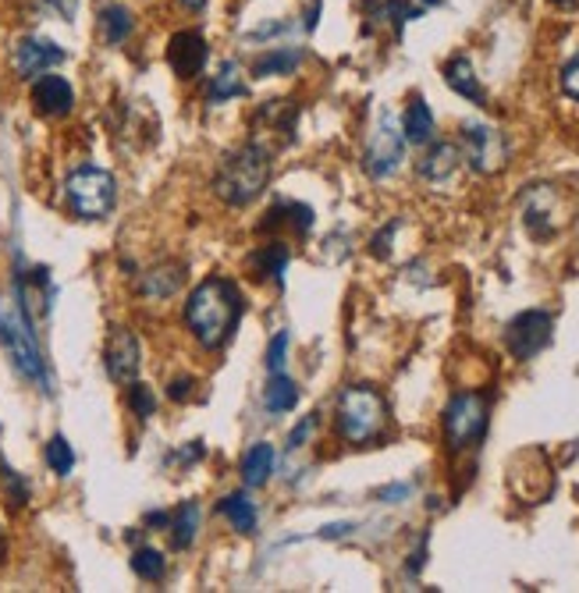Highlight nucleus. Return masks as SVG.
Wrapping results in <instances>:
<instances>
[{
  "instance_id": "1",
  "label": "nucleus",
  "mask_w": 579,
  "mask_h": 593,
  "mask_svg": "<svg viewBox=\"0 0 579 593\" xmlns=\"http://www.w3.org/2000/svg\"><path fill=\"white\" fill-rule=\"evenodd\" d=\"M242 313H246L242 288L232 278H224V273H210V278H203L189 292L181 321H186L189 334L207 353H221V348L235 338Z\"/></svg>"
},
{
  "instance_id": "2",
  "label": "nucleus",
  "mask_w": 579,
  "mask_h": 593,
  "mask_svg": "<svg viewBox=\"0 0 579 593\" xmlns=\"http://www.w3.org/2000/svg\"><path fill=\"white\" fill-rule=\"evenodd\" d=\"M270 175H274V157L264 143H242L232 154H224L218 171H213V195L224 203V206H253L270 186Z\"/></svg>"
},
{
  "instance_id": "3",
  "label": "nucleus",
  "mask_w": 579,
  "mask_h": 593,
  "mask_svg": "<svg viewBox=\"0 0 579 593\" xmlns=\"http://www.w3.org/2000/svg\"><path fill=\"white\" fill-rule=\"evenodd\" d=\"M334 427L348 445H370L388 427V402L370 384H348L334 405Z\"/></svg>"
},
{
  "instance_id": "4",
  "label": "nucleus",
  "mask_w": 579,
  "mask_h": 593,
  "mask_svg": "<svg viewBox=\"0 0 579 593\" xmlns=\"http://www.w3.org/2000/svg\"><path fill=\"white\" fill-rule=\"evenodd\" d=\"M0 345H4V353L11 356V367L19 370L29 384H36L43 394H51V373L36 342V324L19 302L0 310Z\"/></svg>"
},
{
  "instance_id": "5",
  "label": "nucleus",
  "mask_w": 579,
  "mask_h": 593,
  "mask_svg": "<svg viewBox=\"0 0 579 593\" xmlns=\"http://www.w3.org/2000/svg\"><path fill=\"white\" fill-rule=\"evenodd\" d=\"M65 195L75 217L82 221H103L118 206V181L103 167H75L65 181Z\"/></svg>"
},
{
  "instance_id": "6",
  "label": "nucleus",
  "mask_w": 579,
  "mask_h": 593,
  "mask_svg": "<svg viewBox=\"0 0 579 593\" xmlns=\"http://www.w3.org/2000/svg\"><path fill=\"white\" fill-rule=\"evenodd\" d=\"M487 423H491V402L483 399L477 391H463L445 405V416H441V427H445V445L459 455L477 448L483 434H487Z\"/></svg>"
},
{
  "instance_id": "7",
  "label": "nucleus",
  "mask_w": 579,
  "mask_h": 593,
  "mask_svg": "<svg viewBox=\"0 0 579 593\" xmlns=\"http://www.w3.org/2000/svg\"><path fill=\"white\" fill-rule=\"evenodd\" d=\"M402 154H405V135L399 128V121H394L391 111H380L377 125L370 132V146H367V160H363V167H367L370 178H388L399 171Z\"/></svg>"
},
{
  "instance_id": "8",
  "label": "nucleus",
  "mask_w": 579,
  "mask_h": 593,
  "mask_svg": "<svg viewBox=\"0 0 579 593\" xmlns=\"http://www.w3.org/2000/svg\"><path fill=\"white\" fill-rule=\"evenodd\" d=\"M463 160H469L477 175H498L509 160V139L494 125L469 121L463 128Z\"/></svg>"
},
{
  "instance_id": "9",
  "label": "nucleus",
  "mask_w": 579,
  "mask_h": 593,
  "mask_svg": "<svg viewBox=\"0 0 579 593\" xmlns=\"http://www.w3.org/2000/svg\"><path fill=\"white\" fill-rule=\"evenodd\" d=\"M552 334H555V316L547 310H526L520 313L515 321L505 327V348L512 353V359H533L537 353H544L552 345Z\"/></svg>"
},
{
  "instance_id": "10",
  "label": "nucleus",
  "mask_w": 579,
  "mask_h": 593,
  "mask_svg": "<svg viewBox=\"0 0 579 593\" xmlns=\"http://www.w3.org/2000/svg\"><path fill=\"white\" fill-rule=\"evenodd\" d=\"M65 51L57 47L54 40L47 36H22L19 43H14V51H11V68L19 79H40V75H47L51 68L57 65H65Z\"/></svg>"
},
{
  "instance_id": "11",
  "label": "nucleus",
  "mask_w": 579,
  "mask_h": 593,
  "mask_svg": "<svg viewBox=\"0 0 579 593\" xmlns=\"http://www.w3.org/2000/svg\"><path fill=\"white\" fill-rule=\"evenodd\" d=\"M103 367H107V377H111L114 384H132V380L140 377L143 348H140V338H135L129 327H114L111 334H107Z\"/></svg>"
},
{
  "instance_id": "12",
  "label": "nucleus",
  "mask_w": 579,
  "mask_h": 593,
  "mask_svg": "<svg viewBox=\"0 0 579 593\" xmlns=\"http://www.w3.org/2000/svg\"><path fill=\"white\" fill-rule=\"evenodd\" d=\"M210 60V47L203 33H196V29H181L171 40H167V65L178 75V79H196V75H203Z\"/></svg>"
},
{
  "instance_id": "13",
  "label": "nucleus",
  "mask_w": 579,
  "mask_h": 593,
  "mask_svg": "<svg viewBox=\"0 0 579 593\" xmlns=\"http://www.w3.org/2000/svg\"><path fill=\"white\" fill-rule=\"evenodd\" d=\"M33 108L43 118H68L75 108L71 82L65 79V75H54V71L40 75V79H33Z\"/></svg>"
},
{
  "instance_id": "14",
  "label": "nucleus",
  "mask_w": 579,
  "mask_h": 593,
  "mask_svg": "<svg viewBox=\"0 0 579 593\" xmlns=\"http://www.w3.org/2000/svg\"><path fill=\"white\" fill-rule=\"evenodd\" d=\"M189 278V267L181 260H167V264H157L149 267L143 278H140V295L149 299V302H164L181 292V284Z\"/></svg>"
},
{
  "instance_id": "15",
  "label": "nucleus",
  "mask_w": 579,
  "mask_h": 593,
  "mask_svg": "<svg viewBox=\"0 0 579 593\" xmlns=\"http://www.w3.org/2000/svg\"><path fill=\"white\" fill-rule=\"evenodd\" d=\"M555 214H558V195L552 186H537L526 192V203H523V217H526V227L530 235L537 238H552L555 235Z\"/></svg>"
},
{
  "instance_id": "16",
  "label": "nucleus",
  "mask_w": 579,
  "mask_h": 593,
  "mask_svg": "<svg viewBox=\"0 0 579 593\" xmlns=\"http://www.w3.org/2000/svg\"><path fill=\"white\" fill-rule=\"evenodd\" d=\"M459 164H463V149L455 143H431V149H426L423 160L416 164V171L423 181H431V186H445V181L459 175Z\"/></svg>"
},
{
  "instance_id": "17",
  "label": "nucleus",
  "mask_w": 579,
  "mask_h": 593,
  "mask_svg": "<svg viewBox=\"0 0 579 593\" xmlns=\"http://www.w3.org/2000/svg\"><path fill=\"white\" fill-rule=\"evenodd\" d=\"M246 270L253 281H270L281 288V278L288 270V246L285 242H264L246 256Z\"/></svg>"
},
{
  "instance_id": "18",
  "label": "nucleus",
  "mask_w": 579,
  "mask_h": 593,
  "mask_svg": "<svg viewBox=\"0 0 579 593\" xmlns=\"http://www.w3.org/2000/svg\"><path fill=\"white\" fill-rule=\"evenodd\" d=\"M97 29L107 47H121L135 33V11L129 4H121V0H107L97 11Z\"/></svg>"
},
{
  "instance_id": "19",
  "label": "nucleus",
  "mask_w": 579,
  "mask_h": 593,
  "mask_svg": "<svg viewBox=\"0 0 579 593\" xmlns=\"http://www.w3.org/2000/svg\"><path fill=\"white\" fill-rule=\"evenodd\" d=\"M302 60H307L302 47H270L253 60V75L256 79H274V75L281 79V75H296L302 68Z\"/></svg>"
},
{
  "instance_id": "20",
  "label": "nucleus",
  "mask_w": 579,
  "mask_h": 593,
  "mask_svg": "<svg viewBox=\"0 0 579 593\" xmlns=\"http://www.w3.org/2000/svg\"><path fill=\"white\" fill-rule=\"evenodd\" d=\"M246 93H249V86H246V79H242V68L235 65V60H224V65L218 68V75L207 82L210 108H218V103H227V100H238Z\"/></svg>"
},
{
  "instance_id": "21",
  "label": "nucleus",
  "mask_w": 579,
  "mask_h": 593,
  "mask_svg": "<svg viewBox=\"0 0 579 593\" xmlns=\"http://www.w3.org/2000/svg\"><path fill=\"white\" fill-rule=\"evenodd\" d=\"M218 512L224 515L227 526H232L235 534H242V537H253L256 534V523H260V515H256V505H253V497L246 491H235V494L221 497Z\"/></svg>"
},
{
  "instance_id": "22",
  "label": "nucleus",
  "mask_w": 579,
  "mask_h": 593,
  "mask_svg": "<svg viewBox=\"0 0 579 593\" xmlns=\"http://www.w3.org/2000/svg\"><path fill=\"white\" fill-rule=\"evenodd\" d=\"M402 135H405V143H413V146L434 143V114H431V108H426L423 97L409 100V108L402 114Z\"/></svg>"
},
{
  "instance_id": "23",
  "label": "nucleus",
  "mask_w": 579,
  "mask_h": 593,
  "mask_svg": "<svg viewBox=\"0 0 579 593\" xmlns=\"http://www.w3.org/2000/svg\"><path fill=\"white\" fill-rule=\"evenodd\" d=\"M167 529H171L175 551H189V547L196 544V537H200V505H196V501H181V505L171 512Z\"/></svg>"
},
{
  "instance_id": "24",
  "label": "nucleus",
  "mask_w": 579,
  "mask_h": 593,
  "mask_svg": "<svg viewBox=\"0 0 579 593\" xmlns=\"http://www.w3.org/2000/svg\"><path fill=\"white\" fill-rule=\"evenodd\" d=\"M299 405V384L285 370L270 373L267 388H264V409L270 416H281V413H292Z\"/></svg>"
},
{
  "instance_id": "25",
  "label": "nucleus",
  "mask_w": 579,
  "mask_h": 593,
  "mask_svg": "<svg viewBox=\"0 0 579 593\" xmlns=\"http://www.w3.org/2000/svg\"><path fill=\"white\" fill-rule=\"evenodd\" d=\"M445 82L459 97L474 100V103H480V108H483V86H480L477 68H474V60H469V57H452L448 60V65H445Z\"/></svg>"
},
{
  "instance_id": "26",
  "label": "nucleus",
  "mask_w": 579,
  "mask_h": 593,
  "mask_svg": "<svg viewBox=\"0 0 579 593\" xmlns=\"http://www.w3.org/2000/svg\"><path fill=\"white\" fill-rule=\"evenodd\" d=\"M274 462H278V455H274V445L260 440V445H253L246 455H242V483L246 486H264L274 473Z\"/></svg>"
},
{
  "instance_id": "27",
  "label": "nucleus",
  "mask_w": 579,
  "mask_h": 593,
  "mask_svg": "<svg viewBox=\"0 0 579 593\" xmlns=\"http://www.w3.org/2000/svg\"><path fill=\"white\" fill-rule=\"evenodd\" d=\"M296 118H299V103L296 100H267L264 108L256 111V125H267L274 132H285L288 139H292Z\"/></svg>"
},
{
  "instance_id": "28",
  "label": "nucleus",
  "mask_w": 579,
  "mask_h": 593,
  "mask_svg": "<svg viewBox=\"0 0 579 593\" xmlns=\"http://www.w3.org/2000/svg\"><path fill=\"white\" fill-rule=\"evenodd\" d=\"M132 572L140 575L143 583H160L167 575V558L157 547H140V551L132 555Z\"/></svg>"
},
{
  "instance_id": "29",
  "label": "nucleus",
  "mask_w": 579,
  "mask_h": 593,
  "mask_svg": "<svg viewBox=\"0 0 579 593\" xmlns=\"http://www.w3.org/2000/svg\"><path fill=\"white\" fill-rule=\"evenodd\" d=\"M43 459H47L51 473L71 477V469H75V448L68 445L65 434H54V437L47 440V448H43Z\"/></svg>"
},
{
  "instance_id": "30",
  "label": "nucleus",
  "mask_w": 579,
  "mask_h": 593,
  "mask_svg": "<svg viewBox=\"0 0 579 593\" xmlns=\"http://www.w3.org/2000/svg\"><path fill=\"white\" fill-rule=\"evenodd\" d=\"M0 483H4V494L11 501V508H25V501H29V483L14 473V469L0 459Z\"/></svg>"
},
{
  "instance_id": "31",
  "label": "nucleus",
  "mask_w": 579,
  "mask_h": 593,
  "mask_svg": "<svg viewBox=\"0 0 579 593\" xmlns=\"http://www.w3.org/2000/svg\"><path fill=\"white\" fill-rule=\"evenodd\" d=\"M129 409H132V416L149 419L157 413V394L149 391L146 384H140V380H132V384H129Z\"/></svg>"
},
{
  "instance_id": "32",
  "label": "nucleus",
  "mask_w": 579,
  "mask_h": 593,
  "mask_svg": "<svg viewBox=\"0 0 579 593\" xmlns=\"http://www.w3.org/2000/svg\"><path fill=\"white\" fill-rule=\"evenodd\" d=\"M285 356H288V331H278L267 345V373L285 370Z\"/></svg>"
},
{
  "instance_id": "33",
  "label": "nucleus",
  "mask_w": 579,
  "mask_h": 593,
  "mask_svg": "<svg viewBox=\"0 0 579 593\" xmlns=\"http://www.w3.org/2000/svg\"><path fill=\"white\" fill-rule=\"evenodd\" d=\"M561 89H566V97L579 100V51L569 57V65L561 68Z\"/></svg>"
},
{
  "instance_id": "34",
  "label": "nucleus",
  "mask_w": 579,
  "mask_h": 593,
  "mask_svg": "<svg viewBox=\"0 0 579 593\" xmlns=\"http://www.w3.org/2000/svg\"><path fill=\"white\" fill-rule=\"evenodd\" d=\"M192 388H196L192 377H175L171 384H167V399H171V402H189L192 399Z\"/></svg>"
},
{
  "instance_id": "35",
  "label": "nucleus",
  "mask_w": 579,
  "mask_h": 593,
  "mask_svg": "<svg viewBox=\"0 0 579 593\" xmlns=\"http://www.w3.org/2000/svg\"><path fill=\"white\" fill-rule=\"evenodd\" d=\"M313 427H316V416H307V419H302L299 423V427L292 430V434H288V448H302V445H307V440H310V434H313Z\"/></svg>"
},
{
  "instance_id": "36",
  "label": "nucleus",
  "mask_w": 579,
  "mask_h": 593,
  "mask_svg": "<svg viewBox=\"0 0 579 593\" xmlns=\"http://www.w3.org/2000/svg\"><path fill=\"white\" fill-rule=\"evenodd\" d=\"M43 8H47L51 14H57V19L71 22L75 19V8H79V0H40Z\"/></svg>"
},
{
  "instance_id": "37",
  "label": "nucleus",
  "mask_w": 579,
  "mask_h": 593,
  "mask_svg": "<svg viewBox=\"0 0 579 593\" xmlns=\"http://www.w3.org/2000/svg\"><path fill=\"white\" fill-rule=\"evenodd\" d=\"M353 529H356L353 523H334V526H324V529H320V537H327V540H331V537H348V534H353Z\"/></svg>"
},
{
  "instance_id": "38",
  "label": "nucleus",
  "mask_w": 579,
  "mask_h": 593,
  "mask_svg": "<svg viewBox=\"0 0 579 593\" xmlns=\"http://www.w3.org/2000/svg\"><path fill=\"white\" fill-rule=\"evenodd\" d=\"M380 497H385V501L391 497V505H399L402 497H409V483H402V486H388V491L380 494Z\"/></svg>"
},
{
  "instance_id": "39",
  "label": "nucleus",
  "mask_w": 579,
  "mask_h": 593,
  "mask_svg": "<svg viewBox=\"0 0 579 593\" xmlns=\"http://www.w3.org/2000/svg\"><path fill=\"white\" fill-rule=\"evenodd\" d=\"M167 523H171V515H167V512H149L146 515V526H167Z\"/></svg>"
},
{
  "instance_id": "40",
  "label": "nucleus",
  "mask_w": 579,
  "mask_h": 593,
  "mask_svg": "<svg viewBox=\"0 0 579 593\" xmlns=\"http://www.w3.org/2000/svg\"><path fill=\"white\" fill-rule=\"evenodd\" d=\"M316 19H320V0H316V4L307 11V29H310V33H313V29H316Z\"/></svg>"
},
{
  "instance_id": "41",
  "label": "nucleus",
  "mask_w": 579,
  "mask_h": 593,
  "mask_svg": "<svg viewBox=\"0 0 579 593\" xmlns=\"http://www.w3.org/2000/svg\"><path fill=\"white\" fill-rule=\"evenodd\" d=\"M181 8H189V11H200V8H207V0H178Z\"/></svg>"
},
{
  "instance_id": "42",
  "label": "nucleus",
  "mask_w": 579,
  "mask_h": 593,
  "mask_svg": "<svg viewBox=\"0 0 579 593\" xmlns=\"http://www.w3.org/2000/svg\"><path fill=\"white\" fill-rule=\"evenodd\" d=\"M4 558H8V537H4V529H0V566H4Z\"/></svg>"
},
{
  "instance_id": "43",
  "label": "nucleus",
  "mask_w": 579,
  "mask_h": 593,
  "mask_svg": "<svg viewBox=\"0 0 579 593\" xmlns=\"http://www.w3.org/2000/svg\"><path fill=\"white\" fill-rule=\"evenodd\" d=\"M423 4H426V8H437V4H441V0H423Z\"/></svg>"
}]
</instances>
